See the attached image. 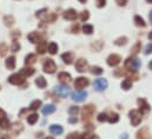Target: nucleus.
Wrapping results in <instances>:
<instances>
[{
    "label": "nucleus",
    "instance_id": "1",
    "mask_svg": "<svg viewBox=\"0 0 152 139\" xmlns=\"http://www.w3.org/2000/svg\"><path fill=\"white\" fill-rule=\"evenodd\" d=\"M140 65H142V63H140V60L138 59V58H136V57H130V58H127L126 60H125V64H124V66H125V68H127L130 72H136L137 70L140 67Z\"/></svg>",
    "mask_w": 152,
    "mask_h": 139
},
{
    "label": "nucleus",
    "instance_id": "2",
    "mask_svg": "<svg viewBox=\"0 0 152 139\" xmlns=\"http://www.w3.org/2000/svg\"><path fill=\"white\" fill-rule=\"evenodd\" d=\"M96 112V107L93 105H86L83 107L81 110V117H83V120L86 122V120H90L92 118V115L94 114Z\"/></svg>",
    "mask_w": 152,
    "mask_h": 139
},
{
    "label": "nucleus",
    "instance_id": "3",
    "mask_svg": "<svg viewBox=\"0 0 152 139\" xmlns=\"http://www.w3.org/2000/svg\"><path fill=\"white\" fill-rule=\"evenodd\" d=\"M54 93L61 98H66L70 93H71V88L65 84V85H59L54 87Z\"/></svg>",
    "mask_w": 152,
    "mask_h": 139
},
{
    "label": "nucleus",
    "instance_id": "4",
    "mask_svg": "<svg viewBox=\"0 0 152 139\" xmlns=\"http://www.w3.org/2000/svg\"><path fill=\"white\" fill-rule=\"evenodd\" d=\"M130 119H131V124L133 126H138L142 123V114L138 110H131L130 111Z\"/></svg>",
    "mask_w": 152,
    "mask_h": 139
},
{
    "label": "nucleus",
    "instance_id": "5",
    "mask_svg": "<svg viewBox=\"0 0 152 139\" xmlns=\"http://www.w3.org/2000/svg\"><path fill=\"white\" fill-rule=\"evenodd\" d=\"M42 68H44V72H46L49 74H52V73L56 72L57 66H56V63L52 59H46L44 61V65H42Z\"/></svg>",
    "mask_w": 152,
    "mask_h": 139
},
{
    "label": "nucleus",
    "instance_id": "6",
    "mask_svg": "<svg viewBox=\"0 0 152 139\" xmlns=\"http://www.w3.org/2000/svg\"><path fill=\"white\" fill-rule=\"evenodd\" d=\"M8 83L12 85H21L25 83V77H23L20 73H14L8 78Z\"/></svg>",
    "mask_w": 152,
    "mask_h": 139
},
{
    "label": "nucleus",
    "instance_id": "7",
    "mask_svg": "<svg viewBox=\"0 0 152 139\" xmlns=\"http://www.w3.org/2000/svg\"><path fill=\"white\" fill-rule=\"evenodd\" d=\"M107 85H108V83H107V80L104 79V78H98V79H96V80L93 81V87H94L97 91H99V92L104 91V90L107 87Z\"/></svg>",
    "mask_w": 152,
    "mask_h": 139
},
{
    "label": "nucleus",
    "instance_id": "8",
    "mask_svg": "<svg viewBox=\"0 0 152 139\" xmlns=\"http://www.w3.org/2000/svg\"><path fill=\"white\" fill-rule=\"evenodd\" d=\"M138 105H139V112H140V114L143 115V114H146V113H149L150 112V110H151V107H150V105L147 104V101L145 100V99H138Z\"/></svg>",
    "mask_w": 152,
    "mask_h": 139
},
{
    "label": "nucleus",
    "instance_id": "9",
    "mask_svg": "<svg viewBox=\"0 0 152 139\" xmlns=\"http://www.w3.org/2000/svg\"><path fill=\"white\" fill-rule=\"evenodd\" d=\"M87 97V92L86 91H77L74 93H72V99L76 101V103H81L86 99Z\"/></svg>",
    "mask_w": 152,
    "mask_h": 139
},
{
    "label": "nucleus",
    "instance_id": "10",
    "mask_svg": "<svg viewBox=\"0 0 152 139\" xmlns=\"http://www.w3.org/2000/svg\"><path fill=\"white\" fill-rule=\"evenodd\" d=\"M87 67H89L87 61H86L85 59H83V58H80V59H78L76 61V70H77L78 72H80V73L85 72L86 70H87Z\"/></svg>",
    "mask_w": 152,
    "mask_h": 139
},
{
    "label": "nucleus",
    "instance_id": "11",
    "mask_svg": "<svg viewBox=\"0 0 152 139\" xmlns=\"http://www.w3.org/2000/svg\"><path fill=\"white\" fill-rule=\"evenodd\" d=\"M120 61H121V58H120L119 54H115L113 53V54H110V56H108V58H107V65L112 66V67L119 65Z\"/></svg>",
    "mask_w": 152,
    "mask_h": 139
},
{
    "label": "nucleus",
    "instance_id": "12",
    "mask_svg": "<svg viewBox=\"0 0 152 139\" xmlns=\"http://www.w3.org/2000/svg\"><path fill=\"white\" fill-rule=\"evenodd\" d=\"M90 81L87 78H85V77H79L74 80V87L76 88H84L86 86H89Z\"/></svg>",
    "mask_w": 152,
    "mask_h": 139
},
{
    "label": "nucleus",
    "instance_id": "13",
    "mask_svg": "<svg viewBox=\"0 0 152 139\" xmlns=\"http://www.w3.org/2000/svg\"><path fill=\"white\" fill-rule=\"evenodd\" d=\"M62 17H64V19H66V20H76L77 17H78V14H77V11H76V10L70 8V10H67V11L64 12Z\"/></svg>",
    "mask_w": 152,
    "mask_h": 139
},
{
    "label": "nucleus",
    "instance_id": "14",
    "mask_svg": "<svg viewBox=\"0 0 152 139\" xmlns=\"http://www.w3.org/2000/svg\"><path fill=\"white\" fill-rule=\"evenodd\" d=\"M61 59L66 65H71L73 63V60H74V56L71 52H65V53L61 54Z\"/></svg>",
    "mask_w": 152,
    "mask_h": 139
},
{
    "label": "nucleus",
    "instance_id": "15",
    "mask_svg": "<svg viewBox=\"0 0 152 139\" xmlns=\"http://www.w3.org/2000/svg\"><path fill=\"white\" fill-rule=\"evenodd\" d=\"M137 139H151V136L149 133L147 127H144L137 132Z\"/></svg>",
    "mask_w": 152,
    "mask_h": 139
},
{
    "label": "nucleus",
    "instance_id": "16",
    "mask_svg": "<svg viewBox=\"0 0 152 139\" xmlns=\"http://www.w3.org/2000/svg\"><path fill=\"white\" fill-rule=\"evenodd\" d=\"M27 39H28L31 42H33V44H37V42H40V41H41V37H40V34H39L38 32H31V33L27 35Z\"/></svg>",
    "mask_w": 152,
    "mask_h": 139
},
{
    "label": "nucleus",
    "instance_id": "17",
    "mask_svg": "<svg viewBox=\"0 0 152 139\" xmlns=\"http://www.w3.org/2000/svg\"><path fill=\"white\" fill-rule=\"evenodd\" d=\"M20 74L23 76V77H25V78H27V77H31V76H33L34 74V68L33 67H25V68H21L20 70Z\"/></svg>",
    "mask_w": 152,
    "mask_h": 139
},
{
    "label": "nucleus",
    "instance_id": "18",
    "mask_svg": "<svg viewBox=\"0 0 152 139\" xmlns=\"http://www.w3.org/2000/svg\"><path fill=\"white\" fill-rule=\"evenodd\" d=\"M58 79L61 81V83H64V84H67V83H70L71 81V74L70 73H66V72H60L59 74H58Z\"/></svg>",
    "mask_w": 152,
    "mask_h": 139
},
{
    "label": "nucleus",
    "instance_id": "19",
    "mask_svg": "<svg viewBox=\"0 0 152 139\" xmlns=\"http://www.w3.org/2000/svg\"><path fill=\"white\" fill-rule=\"evenodd\" d=\"M47 51V44L45 40H41L40 42H38V46H37V52L39 54H44L45 52Z\"/></svg>",
    "mask_w": 152,
    "mask_h": 139
},
{
    "label": "nucleus",
    "instance_id": "20",
    "mask_svg": "<svg viewBox=\"0 0 152 139\" xmlns=\"http://www.w3.org/2000/svg\"><path fill=\"white\" fill-rule=\"evenodd\" d=\"M54 111H56V106H54L53 104H49V105H45L44 107L41 108V112L44 113L45 115L52 114V113H54Z\"/></svg>",
    "mask_w": 152,
    "mask_h": 139
},
{
    "label": "nucleus",
    "instance_id": "21",
    "mask_svg": "<svg viewBox=\"0 0 152 139\" xmlns=\"http://www.w3.org/2000/svg\"><path fill=\"white\" fill-rule=\"evenodd\" d=\"M50 132H51L52 134H54V136H59V134H61V133L64 132V130H62V127H61L60 125L53 124V125L50 126Z\"/></svg>",
    "mask_w": 152,
    "mask_h": 139
},
{
    "label": "nucleus",
    "instance_id": "22",
    "mask_svg": "<svg viewBox=\"0 0 152 139\" xmlns=\"http://www.w3.org/2000/svg\"><path fill=\"white\" fill-rule=\"evenodd\" d=\"M11 127V123H10V120L5 117H1L0 118V129H3V130H8Z\"/></svg>",
    "mask_w": 152,
    "mask_h": 139
},
{
    "label": "nucleus",
    "instance_id": "23",
    "mask_svg": "<svg viewBox=\"0 0 152 139\" xmlns=\"http://www.w3.org/2000/svg\"><path fill=\"white\" fill-rule=\"evenodd\" d=\"M5 65L8 70H14L15 68V57H8L5 61Z\"/></svg>",
    "mask_w": 152,
    "mask_h": 139
},
{
    "label": "nucleus",
    "instance_id": "24",
    "mask_svg": "<svg viewBox=\"0 0 152 139\" xmlns=\"http://www.w3.org/2000/svg\"><path fill=\"white\" fill-rule=\"evenodd\" d=\"M35 61H37V56L33 54V53L26 56V58H25V64L28 65V66H30V65H33Z\"/></svg>",
    "mask_w": 152,
    "mask_h": 139
},
{
    "label": "nucleus",
    "instance_id": "25",
    "mask_svg": "<svg viewBox=\"0 0 152 139\" xmlns=\"http://www.w3.org/2000/svg\"><path fill=\"white\" fill-rule=\"evenodd\" d=\"M35 85H37L39 88H45L46 85H47V83H46V80H45L44 77H39V78L35 79Z\"/></svg>",
    "mask_w": 152,
    "mask_h": 139
},
{
    "label": "nucleus",
    "instance_id": "26",
    "mask_svg": "<svg viewBox=\"0 0 152 139\" xmlns=\"http://www.w3.org/2000/svg\"><path fill=\"white\" fill-rule=\"evenodd\" d=\"M38 122V114L37 113H32L30 115H27V123L30 125H34Z\"/></svg>",
    "mask_w": 152,
    "mask_h": 139
},
{
    "label": "nucleus",
    "instance_id": "27",
    "mask_svg": "<svg viewBox=\"0 0 152 139\" xmlns=\"http://www.w3.org/2000/svg\"><path fill=\"white\" fill-rule=\"evenodd\" d=\"M90 72H91L92 74H96V76H100V74H103L104 70H103L101 67H99V66H92V67L90 68Z\"/></svg>",
    "mask_w": 152,
    "mask_h": 139
},
{
    "label": "nucleus",
    "instance_id": "28",
    "mask_svg": "<svg viewBox=\"0 0 152 139\" xmlns=\"http://www.w3.org/2000/svg\"><path fill=\"white\" fill-rule=\"evenodd\" d=\"M8 52V46L5 42H0V57H5Z\"/></svg>",
    "mask_w": 152,
    "mask_h": 139
},
{
    "label": "nucleus",
    "instance_id": "29",
    "mask_svg": "<svg viewBox=\"0 0 152 139\" xmlns=\"http://www.w3.org/2000/svg\"><path fill=\"white\" fill-rule=\"evenodd\" d=\"M135 24H136L137 26H139V27H145V26H146L144 19H143L142 17H139V15H136V17H135Z\"/></svg>",
    "mask_w": 152,
    "mask_h": 139
},
{
    "label": "nucleus",
    "instance_id": "30",
    "mask_svg": "<svg viewBox=\"0 0 152 139\" xmlns=\"http://www.w3.org/2000/svg\"><path fill=\"white\" fill-rule=\"evenodd\" d=\"M131 87H132V81L130 80L128 78L125 79V80H123V83H121V88H123V90L127 91V90H130Z\"/></svg>",
    "mask_w": 152,
    "mask_h": 139
},
{
    "label": "nucleus",
    "instance_id": "31",
    "mask_svg": "<svg viewBox=\"0 0 152 139\" xmlns=\"http://www.w3.org/2000/svg\"><path fill=\"white\" fill-rule=\"evenodd\" d=\"M47 50H49V52H50L51 54H56V53L58 52V45H57L56 42H51V44L49 45Z\"/></svg>",
    "mask_w": 152,
    "mask_h": 139
},
{
    "label": "nucleus",
    "instance_id": "32",
    "mask_svg": "<svg viewBox=\"0 0 152 139\" xmlns=\"http://www.w3.org/2000/svg\"><path fill=\"white\" fill-rule=\"evenodd\" d=\"M39 107H41V100H33L32 103H31V105H30V108L32 110V111H35V110H38Z\"/></svg>",
    "mask_w": 152,
    "mask_h": 139
},
{
    "label": "nucleus",
    "instance_id": "33",
    "mask_svg": "<svg viewBox=\"0 0 152 139\" xmlns=\"http://www.w3.org/2000/svg\"><path fill=\"white\" fill-rule=\"evenodd\" d=\"M4 21H5L6 26H12L14 24V18H13V15H6L4 18Z\"/></svg>",
    "mask_w": 152,
    "mask_h": 139
},
{
    "label": "nucleus",
    "instance_id": "34",
    "mask_svg": "<svg viewBox=\"0 0 152 139\" xmlns=\"http://www.w3.org/2000/svg\"><path fill=\"white\" fill-rule=\"evenodd\" d=\"M47 13H49L47 8H42V10H40V11H38V12L35 13V17L44 20V17H46V14H47Z\"/></svg>",
    "mask_w": 152,
    "mask_h": 139
},
{
    "label": "nucleus",
    "instance_id": "35",
    "mask_svg": "<svg viewBox=\"0 0 152 139\" xmlns=\"http://www.w3.org/2000/svg\"><path fill=\"white\" fill-rule=\"evenodd\" d=\"M69 113L71 117H77V114L79 113V107L78 106H71L69 108Z\"/></svg>",
    "mask_w": 152,
    "mask_h": 139
},
{
    "label": "nucleus",
    "instance_id": "36",
    "mask_svg": "<svg viewBox=\"0 0 152 139\" xmlns=\"http://www.w3.org/2000/svg\"><path fill=\"white\" fill-rule=\"evenodd\" d=\"M83 32L85 33V34H92V32H93V26L92 25H84L83 26Z\"/></svg>",
    "mask_w": 152,
    "mask_h": 139
},
{
    "label": "nucleus",
    "instance_id": "37",
    "mask_svg": "<svg viewBox=\"0 0 152 139\" xmlns=\"http://www.w3.org/2000/svg\"><path fill=\"white\" fill-rule=\"evenodd\" d=\"M108 122H110L111 124H115V123H117L118 120H119V115L117 114V113H112L110 117H108V119H107Z\"/></svg>",
    "mask_w": 152,
    "mask_h": 139
},
{
    "label": "nucleus",
    "instance_id": "38",
    "mask_svg": "<svg viewBox=\"0 0 152 139\" xmlns=\"http://www.w3.org/2000/svg\"><path fill=\"white\" fill-rule=\"evenodd\" d=\"M127 42V38L126 37H120V38H118L116 41H115V44L117 45V46H123V45H125Z\"/></svg>",
    "mask_w": 152,
    "mask_h": 139
},
{
    "label": "nucleus",
    "instance_id": "39",
    "mask_svg": "<svg viewBox=\"0 0 152 139\" xmlns=\"http://www.w3.org/2000/svg\"><path fill=\"white\" fill-rule=\"evenodd\" d=\"M90 18V14H89V11H83L80 13V20L81 21H87Z\"/></svg>",
    "mask_w": 152,
    "mask_h": 139
},
{
    "label": "nucleus",
    "instance_id": "40",
    "mask_svg": "<svg viewBox=\"0 0 152 139\" xmlns=\"http://www.w3.org/2000/svg\"><path fill=\"white\" fill-rule=\"evenodd\" d=\"M140 49H142V44L140 42H137L133 47L131 49V52H132V54H137L139 51H140Z\"/></svg>",
    "mask_w": 152,
    "mask_h": 139
},
{
    "label": "nucleus",
    "instance_id": "41",
    "mask_svg": "<svg viewBox=\"0 0 152 139\" xmlns=\"http://www.w3.org/2000/svg\"><path fill=\"white\" fill-rule=\"evenodd\" d=\"M98 122H100V123H104V122H106L107 119H108V117H107V114L106 113H99V115H98Z\"/></svg>",
    "mask_w": 152,
    "mask_h": 139
},
{
    "label": "nucleus",
    "instance_id": "42",
    "mask_svg": "<svg viewBox=\"0 0 152 139\" xmlns=\"http://www.w3.org/2000/svg\"><path fill=\"white\" fill-rule=\"evenodd\" d=\"M77 139H91V134L89 132H84L81 134H78Z\"/></svg>",
    "mask_w": 152,
    "mask_h": 139
},
{
    "label": "nucleus",
    "instance_id": "43",
    "mask_svg": "<svg viewBox=\"0 0 152 139\" xmlns=\"http://www.w3.org/2000/svg\"><path fill=\"white\" fill-rule=\"evenodd\" d=\"M11 50H12L13 52H17V51H19V50H20V45H19V42H18V41H13V45H12Z\"/></svg>",
    "mask_w": 152,
    "mask_h": 139
},
{
    "label": "nucleus",
    "instance_id": "44",
    "mask_svg": "<svg viewBox=\"0 0 152 139\" xmlns=\"http://www.w3.org/2000/svg\"><path fill=\"white\" fill-rule=\"evenodd\" d=\"M105 5H106V0H97V6H98L99 8L104 7Z\"/></svg>",
    "mask_w": 152,
    "mask_h": 139
},
{
    "label": "nucleus",
    "instance_id": "45",
    "mask_svg": "<svg viewBox=\"0 0 152 139\" xmlns=\"http://www.w3.org/2000/svg\"><path fill=\"white\" fill-rule=\"evenodd\" d=\"M152 53V44H149L145 47V54H150Z\"/></svg>",
    "mask_w": 152,
    "mask_h": 139
},
{
    "label": "nucleus",
    "instance_id": "46",
    "mask_svg": "<svg viewBox=\"0 0 152 139\" xmlns=\"http://www.w3.org/2000/svg\"><path fill=\"white\" fill-rule=\"evenodd\" d=\"M79 25L78 24H74V25H72V27H71V31L73 32V33H78L79 32Z\"/></svg>",
    "mask_w": 152,
    "mask_h": 139
},
{
    "label": "nucleus",
    "instance_id": "47",
    "mask_svg": "<svg viewBox=\"0 0 152 139\" xmlns=\"http://www.w3.org/2000/svg\"><path fill=\"white\" fill-rule=\"evenodd\" d=\"M77 138H78V133L77 132H72V133H70L66 137V139H77Z\"/></svg>",
    "mask_w": 152,
    "mask_h": 139
},
{
    "label": "nucleus",
    "instance_id": "48",
    "mask_svg": "<svg viewBox=\"0 0 152 139\" xmlns=\"http://www.w3.org/2000/svg\"><path fill=\"white\" fill-rule=\"evenodd\" d=\"M116 3L119 5V6H125L127 4V0H116Z\"/></svg>",
    "mask_w": 152,
    "mask_h": 139
},
{
    "label": "nucleus",
    "instance_id": "49",
    "mask_svg": "<svg viewBox=\"0 0 152 139\" xmlns=\"http://www.w3.org/2000/svg\"><path fill=\"white\" fill-rule=\"evenodd\" d=\"M69 122H70L71 124H76V123L78 122V119H77L76 117H70V119H69Z\"/></svg>",
    "mask_w": 152,
    "mask_h": 139
},
{
    "label": "nucleus",
    "instance_id": "50",
    "mask_svg": "<svg viewBox=\"0 0 152 139\" xmlns=\"http://www.w3.org/2000/svg\"><path fill=\"white\" fill-rule=\"evenodd\" d=\"M4 115H5V112H4L1 108H0V118H1V117H4Z\"/></svg>",
    "mask_w": 152,
    "mask_h": 139
},
{
    "label": "nucleus",
    "instance_id": "51",
    "mask_svg": "<svg viewBox=\"0 0 152 139\" xmlns=\"http://www.w3.org/2000/svg\"><path fill=\"white\" fill-rule=\"evenodd\" d=\"M149 18H150V22L152 24V11L150 12V15H149Z\"/></svg>",
    "mask_w": 152,
    "mask_h": 139
},
{
    "label": "nucleus",
    "instance_id": "52",
    "mask_svg": "<svg viewBox=\"0 0 152 139\" xmlns=\"http://www.w3.org/2000/svg\"><path fill=\"white\" fill-rule=\"evenodd\" d=\"M91 139H99V137L96 136V134H93V136H91Z\"/></svg>",
    "mask_w": 152,
    "mask_h": 139
},
{
    "label": "nucleus",
    "instance_id": "53",
    "mask_svg": "<svg viewBox=\"0 0 152 139\" xmlns=\"http://www.w3.org/2000/svg\"><path fill=\"white\" fill-rule=\"evenodd\" d=\"M120 139H127V134H123V136L120 137Z\"/></svg>",
    "mask_w": 152,
    "mask_h": 139
},
{
    "label": "nucleus",
    "instance_id": "54",
    "mask_svg": "<svg viewBox=\"0 0 152 139\" xmlns=\"http://www.w3.org/2000/svg\"><path fill=\"white\" fill-rule=\"evenodd\" d=\"M149 68H150V70H152V60L149 63Z\"/></svg>",
    "mask_w": 152,
    "mask_h": 139
},
{
    "label": "nucleus",
    "instance_id": "55",
    "mask_svg": "<svg viewBox=\"0 0 152 139\" xmlns=\"http://www.w3.org/2000/svg\"><path fill=\"white\" fill-rule=\"evenodd\" d=\"M149 39H150V40H152V31L149 33Z\"/></svg>",
    "mask_w": 152,
    "mask_h": 139
},
{
    "label": "nucleus",
    "instance_id": "56",
    "mask_svg": "<svg viewBox=\"0 0 152 139\" xmlns=\"http://www.w3.org/2000/svg\"><path fill=\"white\" fill-rule=\"evenodd\" d=\"M86 1H87V0H79V3H81V4H85Z\"/></svg>",
    "mask_w": 152,
    "mask_h": 139
},
{
    "label": "nucleus",
    "instance_id": "57",
    "mask_svg": "<svg viewBox=\"0 0 152 139\" xmlns=\"http://www.w3.org/2000/svg\"><path fill=\"white\" fill-rule=\"evenodd\" d=\"M44 139H54V138H52V137H46V138H44Z\"/></svg>",
    "mask_w": 152,
    "mask_h": 139
},
{
    "label": "nucleus",
    "instance_id": "58",
    "mask_svg": "<svg viewBox=\"0 0 152 139\" xmlns=\"http://www.w3.org/2000/svg\"><path fill=\"white\" fill-rule=\"evenodd\" d=\"M147 3H150V4H152V0H146Z\"/></svg>",
    "mask_w": 152,
    "mask_h": 139
},
{
    "label": "nucleus",
    "instance_id": "59",
    "mask_svg": "<svg viewBox=\"0 0 152 139\" xmlns=\"http://www.w3.org/2000/svg\"><path fill=\"white\" fill-rule=\"evenodd\" d=\"M1 139H5V138H1Z\"/></svg>",
    "mask_w": 152,
    "mask_h": 139
},
{
    "label": "nucleus",
    "instance_id": "60",
    "mask_svg": "<svg viewBox=\"0 0 152 139\" xmlns=\"http://www.w3.org/2000/svg\"><path fill=\"white\" fill-rule=\"evenodd\" d=\"M0 88H1V87H0Z\"/></svg>",
    "mask_w": 152,
    "mask_h": 139
}]
</instances>
